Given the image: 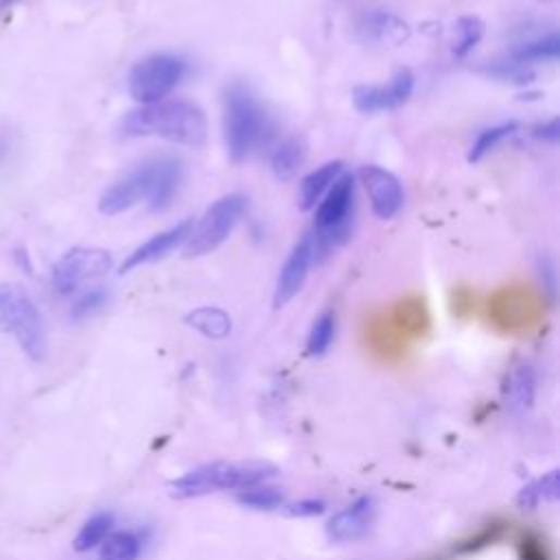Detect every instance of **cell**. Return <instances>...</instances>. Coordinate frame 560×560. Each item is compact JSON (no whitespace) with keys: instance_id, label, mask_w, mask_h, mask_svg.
Returning <instances> with one entry per match:
<instances>
[{"instance_id":"obj_16","label":"cell","mask_w":560,"mask_h":560,"mask_svg":"<svg viewBox=\"0 0 560 560\" xmlns=\"http://www.w3.org/2000/svg\"><path fill=\"white\" fill-rule=\"evenodd\" d=\"M353 210H355V178L353 173L344 171L316 206V230L353 221Z\"/></svg>"},{"instance_id":"obj_2","label":"cell","mask_w":560,"mask_h":560,"mask_svg":"<svg viewBox=\"0 0 560 560\" xmlns=\"http://www.w3.org/2000/svg\"><path fill=\"white\" fill-rule=\"evenodd\" d=\"M223 138L228 156L236 165L276 138V123L243 84H230L223 93Z\"/></svg>"},{"instance_id":"obj_22","label":"cell","mask_w":560,"mask_h":560,"mask_svg":"<svg viewBox=\"0 0 560 560\" xmlns=\"http://www.w3.org/2000/svg\"><path fill=\"white\" fill-rule=\"evenodd\" d=\"M184 322L197 331L199 336L208 338V340H223L230 336L232 331V320L230 316L219 309V307H199V309H193Z\"/></svg>"},{"instance_id":"obj_11","label":"cell","mask_w":560,"mask_h":560,"mask_svg":"<svg viewBox=\"0 0 560 560\" xmlns=\"http://www.w3.org/2000/svg\"><path fill=\"white\" fill-rule=\"evenodd\" d=\"M151 175H154V162L149 158L106 188V193L99 199V210L112 217L130 210L141 199H147L151 188Z\"/></svg>"},{"instance_id":"obj_1","label":"cell","mask_w":560,"mask_h":560,"mask_svg":"<svg viewBox=\"0 0 560 560\" xmlns=\"http://www.w3.org/2000/svg\"><path fill=\"white\" fill-rule=\"evenodd\" d=\"M125 138H165L175 145L199 149L208 138L204 110L186 99H165L141 106L121 121Z\"/></svg>"},{"instance_id":"obj_35","label":"cell","mask_w":560,"mask_h":560,"mask_svg":"<svg viewBox=\"0 0 560 560\" xmlns=\"http://www.w3.org/2000/svg\"><path fill=\"white\" fill-rule=\"evenodd\" d=\"M16 3H21V0H0V14L12 10Z\"/></svg>"},{"instance_id":"obj_18","label":"cell","mask_w":560,"mask_h":560,"mask_svg":"<svg viewBox=\"0 0 560 560\" xmlns=\"http://www.w3.org/2000/svg\"><path fill=\"white\" fill-rule=\"evenodd\" d=\"M307 141L303 136H290L278 143L271 154V173L278 182H290L307 162Z\"/></svg>"},{"instance_id":"obj_32","label":"cell","mask_w":560,"mask_h":560,"mask_svg":"<svg viewBox=\"0 0 560 560\" xmlns=\"http://www.w3.org/2000/svg\"><path fill=\"white\" fill-rule=\"evenodd\" d=\"M536 488H538V495H540V501H556L558 497V471H549L547 475H543L538 482H536Z\"/></svg>"},{"instance_id":"obj_15","label":"cell","mask_w":560,"mask_h":560,"mask_svg":"<svg viewBox=\"0 0 560 560\" xmlns=\"http://www.w3.org/2000/svg\"><path fill=\"white\" fill-rule=\"evenodd\" d=\"M357 38L370 47H399L410 38V25L388 10H368L357 19Z\"/></svg>"},{"instance_id":"obj_12","label":"cell","mask_w":560,"mask_h":560,"mask_svg":"<svg viewBox=\"0 0 560 560\" xmlns=\"http://www.w3.org/2000/svg\"><path fill=\"white\" fill-rule=\"evenodd\" d=\"M314 265V247H312V234L305 232L294 249L290 252L283 269L278 273L276 290H273V309H283L290 305L299 292L303 290L305 280L309 276V269Z\"/></svg>"},{"instance_id":"obj_8","label":"cell","mask_w":560,"mask_h":560,"mask_svg":"<svg viewBox=\"0 0 560 560\" xmlns=\"http://www.w3.org/2000/svg\"><path fill=\"white\" fill-rule=\"evenodd\" d=\"M414 73L410 69H399L388 84L379 86H357L353 90V104L362 114L392 112L405 106L414 93Z\"/></svg>"},{"instance_id":"obj_23","label":"cell","mask_w":560,"mask_h":560,"mask_svg":"<svg viewBox=\"0 0 560 560\" xmlns=\"http://www.w3.org/2000/svg\"><path fill=\"white\" fill-rule=\"evenodd\" d=\"M114 512L110 510H104V512H97L93 514L84 525L82 529L77 532L75 540H73V549L80 551V553H86V551H93L97 549L114 529Z\"/></svg>"},{"instance_id":"obj_29","label":"cell","mask_w":560,"mask_h":560,"mask_svg":"<svg viewBox=\"0 0 560 560\" xmlns=\"http://www.w3.org/2000/svg\"><path fill=\"white\" fill-rule=\"evenodd\" d=\"M108 292L106 288H93L88 292H84L75 305L71 307V320L73 322H84L90 320L93 316H97L99 312H104V307L108 305Z\"/></svg>"},{"instance_id":"obj_4","label":"cell","mask_w":560,"mask_h":560,"mask_svg":"<svg viewBox=\"0 0 560 560\" xmlns=\"http://www.w3.org/2000/svg\"><path fill=\"white\" fill-rule=\"evenodd\" d=\"M0 331L12 336L34 362L47 357L45 318L34 299L19 285H0Z\"/></svg>"},{"instance_id":"obj_13","label":"cell","mask_w":560,"mask_h":560,"mask_svg":"<svg viewBox=\"0 0 560 560\" xmlns=\"http://www.w3.org/2000/svg\"><path fill=\"white\" fill-rule=\"evenodd\" d=\"M195 221L193 219H182L175 226L154 234L151 239H147L143 245H138L121 265V273H130L143 265L162 260L165 256H169L173 249L184 247V243L188 241L191 232H193Z\"/></svg>"},{"instance_id":"obj_5","label":"cell","mask_w":560,"mask_h":560,"mask_svg":"<svg viewBox=\"0 0 560 560\" xmlns=\"http://www.w3.org/2000/svg\"><path fill=\"white\" fill-rule=\"evenodd\" d=\"M188 62L173 53H154L130 71L127 88L141 106L165 101L186 77Z\"/></svg>"},{"instance_id":"obj_19","label":"cell","mask_w":560,"mask_h":560,"mask_svg":"<svg viewBox=\"0 0 560 560\" xmlns=\"http://www.w3.org/2000/svg\"><path fill=\"white\" fill-rule=\"evenodd\" d=\"M344 162L342 160H333V162H325L322 167H318L316 171H312L303 182H301V191H299V206L301 210H316V206L320 204V199L327 195V191L333 186V182L344 173Z\"/></svg>"},{"instance_id":"obj_14","label":"cell","mask_w":560,"mask_h":560,"mask_svg":"<svg viewBox=\"0 0 560 560\" xmlns=\"http://www.w3.org/2000/svg\"><path fill=\"white\" fill-rule=\"evenodd\" d=\"M154 175H151V188L147 195V208L151 212H165L173 199L178 197L184 175H186V165L178 156H154Z\"/></svg>"},{"instance_id":"obj_28","label":"cell","mask_w":560,"mask_h":560,"mask_svg":"<svg viewBox=\"0 0 560 560\" xmlns=\"http://www.w3.org/2000/svg\"><path fill=\"white\" fill-rule=\"evenodd\" d=\"M484 75L510 84V86H527L534 80V71L529 66H523L519 62H514L512 58L506 60H497L492 64H488L486 69H482Z\"/></svg>"},{"instance_id":"obj_21","label":"cell","mask_w":560,"mask_h":560,"mask_svg":"<svg viewBox=\"0 0 560 560\" xmlns=\"http://www.w3.org/2000/svg\"><path fill=\"white\" fill-rule=\"evenodd\" d=\"M99 547V560H141L145 536L136 529H121L112 532Z\"/></svg>"},{"instance_id":"obj_17","label":"cell","mask_w":560,"mask_h":560,"mask_svg":"<svg viewBox=\"0 0 560 560\" xmlns=\"http://www.w3.org/2000/svg\"><path fill=\"white\" fill-rule=\"evenodd\" d=\"M538 390V373L532 362H519L510 368L503 386V403L510 416H525L536 401Z\"/></svg>"},{"instance_id":"obj_24","label":"cell","mask_w":560,"mask_h":560,"mask_svg":"<svg viewBox=\"0 0 560 560\" xmlns=\"http://www.w3.org/2000/svg\"><path fill=\"white\" fill-rule=\"evenodd\" d=\"M236 503L243 506V508H249V510H280L285 503H288V495L283 488L278 486H271L269 482L265 484H254V486H247V488H241L236 490Z\"/></svg>"},{"instance_id":"obj_20","label":"cell","mask_w":560,"mask_h":560,"mask_svg":"<svg viewBox=\"0 0 560 560\" xmlns=\"http://www.w3.org/2000/svg\"><path fill=\"white\" fill-rule=\"evenodd\" d=\"M510 58L523 66L529 64H553L560 58V36L556 32L538 36V38H529L519 42L512 51Z\"/></svg>"},{"instance_id":"obj_25","label":"cell","mask_w":560,"mask_h":560,"mask_svg":"<svg viewBox=\"0 0 560 560\" xmlns=\"http://www.w3.org/2000/svg\"><path fill=\"white\" fill-rule=\"evenodd\" d=\"M336 331H338V316L333 309L322 312L307 338V355L309 357H322L329 353L333 340H336Z\"/></svg>"},{"instance_id":"obj_34","label":"cell","mask_w":560,"mask_h":560,"mask_svg":"<svg viewBox=\"0 0 560 560\" xmlns=\"http://www.w3.org/2000/svg\"><path fill=\"white\" fill-rule=\"evenodd\" d=\"M14 136L10 130H0V169L8 167L14 156Z\"/></svg>"},{"instance_id":"obj_30","label":"cell","mask_w":560,"mask_h":560,"mask_svg":"<svg viewBox=\"0 0 560 560\" xmlns=\"http://www.w3.org/2000/svg\"><path fill=\"white\" fill-rule=\"evenodd\" d=\"M536 273L540 280V288L547 294V299L553 303L558 294V278H556V265L549 256H538L536 260Z\"/></svg>"},{"instance_id":"obj_27","label":"cell","mask_w":560,"mask_h":560,"mask_svg":"<svg viewBox=\"0 0 560 560\" xmlns=\"http://www.w3.org/2000/svg\"><path fill=\"white\" fill-rule=\"evenodd\" d=\"M484 38V23L477 16H462L455 23V40H453V56L466 58Z\"/></svg>"},{"instance_id":"obj_31","label":"cell","mask_w":560,"mask_h":560,"mask_svg":"<svg viewBox=\"0 0 560 560\" xmlns=\"http://www.w3.org/2000/svg\"><path fill=\"white\" fill-rule=\"evenodd\" d=\"M280 510L288 516H318L327 510V503L320 499H301L296 503H285Z\"/></svg>"},{"instance_id":"obj_6","label":"cell","mask_w":560,"mask_h":560,"mask_svg":"<svg viewBox=\"0 0 560 560\" xmlns=\"http://www.w3.org/2000/svg\"><path fill=\"white\" fill-rule=\"evenodd\" d=\"M243 210H245V197L241 193H230L219 197L193 226V232L182 247L184 256L199 258L221 247L232 234L234 226L239 223Z\"/></svg>"},{"instance_id":"obj_7","label":"cell","mask_w":560,"mask_h":560,"mask_svg":"<svg viewBox=\"0 0 560 560\" xmlns=\"http://www.w3.org/2000/svg\"><path fill=\"white\" fill-rule=\"evenodd\" d=\"M114 265L108 249L101 247H73L53 267L51 283L60 296L75 294L84 283L106 276Z\"/></svg>"},{"instance_id":"obj_3","label":"cell","mask_w":560,"mask_h":560,"mask_svg":"<svg viewBox=\"0 0 560 560\" xmlns=\"http://www.w3.org/2000/svg\"><path fill=\"white\" fill-rule=\"evenodd\" d=\"M278 468L265 460H215L199 464L169 482V495L175 499H197L223 490H241L254 484L271 482Z\"/></svg>"},{"instance_id":"obj_9","label":"cell","mask_w":560,"mask_h":560,"mask_svg":"<svg viewBox=\"0 0 560 560\" xmlns=\"http://www.w3.org/2000/svg\"><path fill=\"white\" fill-rule=\"evenodd\" d=\"M379 514V503L373 495H362L327 521V536L333 543H355L366 538Z\"/></svg>"},{"instance_id":"obj_10","label":"cell","mask_w":560,"mask_h":560,"mask_svg":"<svg viewBox=\"0 0 560 560\" xmlns=\"http://www.w3.org/2000/svg\"><path fill=\"white\" fill-rule=\"evenodd\" d=\"M360 182L364 184L366 195L373 206V212L379 219L388 221L401 212L405 193H403L401 180L392 171H388L379 165H366L360 171Z\"/></svg>"},{"instance_id":"obj_26","label":"cell","mask_w":560,"mask_h":560,"mask_svg":"<svg viewBox=\"0 0 560 560\" xmlns=\"http://www.w3.org/2000/svg\"><path fill=\"white\" fill-rule=\"evenodd\" d=\"M514 132H519V123L516 121H506V123H499V125L482 130L479 136L475 138V143L468 149V162H479L497 145H501L506 138H510Z\"/></svg>"},{"instance_id":"obj_33","label":"cell","mask_w":560,"mask_h":560,"mask_svg":"<svg viewBox=\"0 0 560 560\" xmlns=\"http://www.w3.org/2000/svg\"><path fill=\"white\" fill-rule=\"evenodd\" d=\"M532 136L543 141V143H558V138H560V121H558V117H553V119L532 127Z\"/></svg>"}]
</instances>
